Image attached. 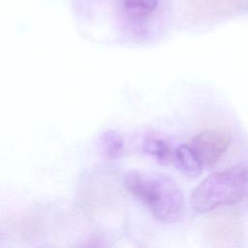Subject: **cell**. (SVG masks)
Masks as SVG:
<instances>
[{
    "label": "cell",
    "instance_id": "1",
    "mask_svg": "<svg viewBox=\"0 0 248 248\" xmlns=\"http://www.w3.org/2000/svg\"><path fill=\"white\" fill-rule=\"evenodd\" d=\"M123 182L129 193L143 203L159 222L171 224L181 217L183 195L170 176L160 172L131 170L124 175Z\"/></svg>",
    "mask_w": 248,
    "mask_h": 248
},
{
    "label": "cell",
    "instance_id": "2",
    "mask_svg": "<svg viewBox=\"0 0 248 248\" xmlns=\"http://www.w3.org/2000/svg\"><path fill=\"white\" fill-rule=\"evenodd\" d=\"M248 187V168L235 166L214 172L203 179L191 195L192 207L206 213L238 202Z\"/></svg>",
    "mask_w": 248,
    "mask_h": 248
},
{
    "label": "cell",
    "instance_id": "3",
    "mask_svg": "<svg viewBox=\"0 0 248 248\" xmlns=\"http://www.w3.org/2000/svg\"><path fill=\"white\" fill-rule=\"evenodd\" d=\"M230 145V138L223 132L207 130L195 136L189 146L203 167L217 163Z\"/></svg>",
    "mask_w": 248,
    "mask_h": 248
},
{
    "label": "cell",
    "instance_id": "4",
    "mask_svg": "<svg viewBox=\"0 0 248 248\" xmlns=\"http://www.w3.org/2000/svg\"><path fill=\"white\" fill-rule=\"evenodd\" d=\"M229 0H183L184 13L192 19H203L226 12Z\"/></svg>",
    "mask_w": 248,
    "mask_h": 248
},
{
    "label": "cell",
    "instance_id": "5",
    "mask_svg": "<svg viewBox=\"0 0 248 248\" xmlns=\"http://www.w3.org/2000/svg\"><path fill=\"white\" fill-rule=\"evenodd\" d=\"M142 149L145 154L155 159L161 165H168L174 160L175 149L171 144L160 137L147 136L142 142Z\"/></svg>",
    "mask_w": 248,
    "mask_h": 248
},
{
    "label": "cell",
    "instance_id": "6",
    "mask_svg": "<svg viewBox=\"0 0 248 248\" xmlns=\"http://www.w3.org/2000/svg\"><path fill=\"white\" fill-rule=\"evenodd\" d=\"M160 0H122L123 14L132 20H144L158 9Z\"/></svg>",
    "mask_w": 248,
    "mask_h": 248
},
{
    "label": "cell",
    "instance_id": "7",
    "mask_svg": "<svg viewBox=\"0 0 248 248\" xmlns=\"http://www.w3.org/2000/svg\"><path fill=\"white\" fill-rule=\"evenodd\" d=\"M173 161L180 171L192 177L200 175L203 168L189 144H182L175 149Z\"/></svg>",
    "mask_w": 248,
    "mask_h": 248
},
{
    "label": "cell",
    "instance_id": "8",
    "mask_svg": "<svg viewBox=\"0 0 248 248\" xmlns=\"http://www.w3.org/2000/svg\"><path fill=\"white\" fill-rule=\"evenodd\" d=\"M100 146L103 154L109 160L120 158L124 151V141L121 135L114 130H107L100 136Z\"/></svg>",
    "mask_w": 248,
    "mask_h": 248
}]
</instances>
